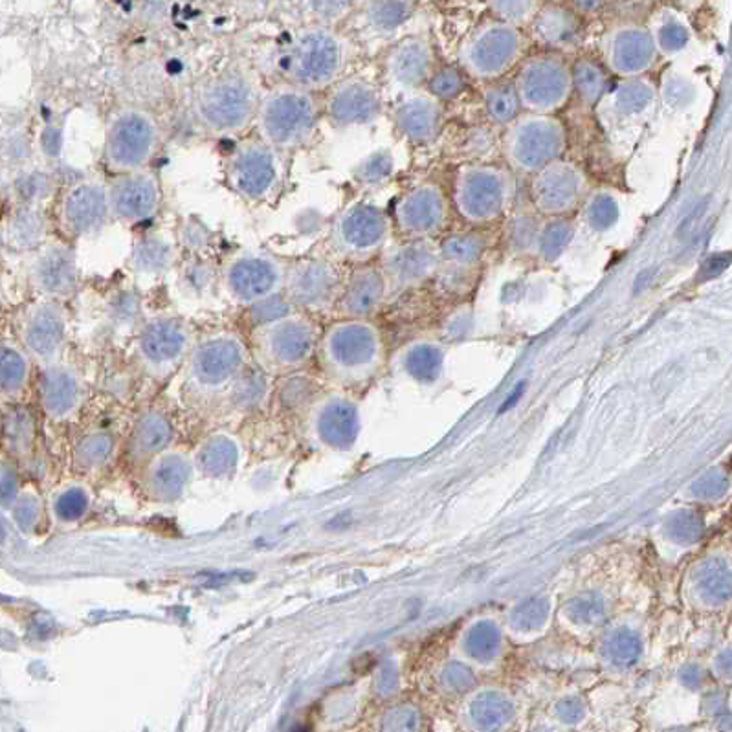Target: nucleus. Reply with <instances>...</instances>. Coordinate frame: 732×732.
<instances>
[{"mask_svg":"<svg viewBox=\"0 0 732 732\" xmlns=\"http://www.w3.org/2000/svg\"><path fill=\"white\" fill-rule=\"evenodd\" d=\"M516 175L492 160L466 162L455 171L452 208L466 226L488 228L514 208Z\"/></svg>","mask_w":732,"mask_h":732,"instance_id":"nucleus-1","label":"nucleus"},{"mask_svg":"<svg viewBox=\"0 0 732 732\" xmlns=\"http://www.w3.org/2000/svg\"><path fill=\"white\" fill-rule=\"evenodd\" d=\"M320 116L322 105L316 92L290 83L268 90L256 112L261 140L278 153H289L311 144Z\"/></svg>","mask_w":732,"mask_h":732,"instance_id":"nucleus-2","label":"nucleus"},{"mask_svg":"<svg viewBox=\"0 0 732 732\" xmlns=\"http://www.w3.org/2000/svg\"><path fill=\"white\" fill-rule=\"evenodd\" d=\"M567 142L566 123L558 114L523 111L501 129L500 153L516 177L529 178L566 155Z\"/></svg>","mask_w":732,"mask_h":732,"instance_id":"nucleus-3","label":"nucleus"},{"mask_svg":"<svg viewBox=\"0 0 732 732\" xmlns=\"http://www.w3.org/2000/svg\"><path fill=\"white\" fill-rule=\"evenodd\" d=\"M527 48L529 35L523 28L490 17L461 41L457 65L477 83L509 78L529 54Z\"/></svg>","mask_w":732,"mask_h":732,"instance_id":"nucleus-4","label":"nucleus"},{"mask_svg":"<svg viewBox=\"0 0 732 732\" xmlns=\"http://www.w3.org/2000/svg\"><path fill=\"white\" fill-rule=\"evenodd\" d=\"M347 59L344 39L327 26H316L294 39L285 57V76L290 85L318 94L344 78Z\"/></svg>","mask_w":732,"mask_h":732,"instance_id":"nucleus-5","label":"nucleus"},{"mask_svg":"<svg viewBox=\"0 0 732 732\" xmlns=\"http://www.w3.org/2000/svg\"><path fill=\"white\" fill-rule=\"evenodd\" d=\"M393 232L388 211L373 202L355 200L334 217L329 244L340 259L362 265L380 257L391 244Z\"/></svg>","mask_w":732,"mask_h":732,"instance_id":"nucleus-6","label":"nucleus"},{"mask_svg":"<svg viewBox=\"0 0 732 732\" xmlns=\"http://www.w3.org/2000/svg\"><path fill=\"white\" fill-rule=\"evenodd\" d=\"M256 87L237 70L210 79L195 98V116L211 134L232 136L241 133L256 116Z\"/></svg>","mask_w":732,"mask_h":732,"instance_id":"nucleus-7","label":"nucleus"},{"mask_svg":"<svg viewBox=\"0 0 732 732\" xmlns=\"http://www.w3.org/2000/svg\"><path fill=\"white\" fill-rule=\"evenodd\" d=\"M160 127L155 116L142 107H122L112 112L105 131L103 160L111 173L145 169L160 147Z\"/></svg>","mask_w":732,"mask_h":732,"instance_id":"nucleus-8","label":"nucleus"},{"mask_svg":"<svg viewBox=\"0 0 732 732\" xmlns=\"http://www.w3.org/2000/svg\"><path fill=\"white\" fill-rule=\"evenodd\" d=\"M514 87L523 111L558 114L573 100L571 63L566 56L536 50L514 70Z\"/></svg>","mask_w":732,"mask_h":732,"instance_id":"nucleus-9","label":"nucleus"},{"mask_svg":"<svg viewBox=\"0 0 732 732\" xmlns=\"http://www.w3.org/2000/svg\"><path fill=\"white\" fill-rule=\"evenodd\" d=\"M591 189L586 169L562 156L529 177V204L542 217H575Z\"/></svg>","mask_w":732,"mask_h":732,"instance_id":"nucleus-10","label":"nucleus"},{"mask_svg":"<svg viewBox=\"0 0 732 732\" xmlns=\"http://www.w3.org/2000/svg\"><path fill=\"white\" fill-rule=\"evenodd\" d=\"M452 200L441 184L422 180L400 193L393 210V228L404 239L437 241L448 228Z\"/></svg>","mask_w":732,"mask_h":732,"instance_id":"nucleus-11","label":"nucleus"},{"mask_svg":"<svg viewBox=\"0 0 732 732\" xmlns=\"http://www.w3.org/2000/svg\"><path fill=\"white\" fill-rule=\"evenodd\" d=\"M439 270L435 283L446 292L472 289L485 265L490 239L485 228L468 226L459 232L443 233L437 239Z\"/></svg>","mask_w":732,"mask_h":732,"instance_id":"nucleus-12","label":"nucleus"},{"mask_svg":"<svg viewBox=\"0 0 732 732\" xmlns=\"http://www.w3.org/2000/svg\"><path fill=\"white\" fill-rule=\"evenodd\" d=\"M230 188L250 202H265L281 184V160L276 149L263 140H246L235 145L226 164Z\"/></svg>","mask_w":732,"mask_h":732,"instance_id":"nucleus-13","label":"nucleus"},{"mask_svg":"<svg viewBox=\"0 0 732 732\" xmlns=\"http://www.w3.org/2000/svg\"><path fill=\"white\" fill-rule=\"evenodd\" d=\"M597 57L613 79L648 76L659 61L646 26L633 21L613 24L600 35Z\"/></svg>","mask_w":732,"mask_h":732,"instance_id":"nucleus-14","label":"nucleus"},{"mask_svg":"<svg viewBox=\"0 0 732 732\" xmlns=\"http://www.w3.org/2000/svg\"><path fill=\"white\" fill-rule=\"evenodd\" d=\"M287 265L267 252H241L222 268V287L233 301L254 305L283 290Z\"/></svg>","mask_w":732,"mask_h":732,"instance_id":"nucleus-15","label":"nucleus"},{"mask_svg":"<svg viewBox=\"0 0 732 732\" xmlns=\"http://www.w3.org/2000/svg\"><path fill=\"white\" fill-rule=\"evenodd\" d=\"M314 327L301 314H285L274 322L257 325L254 347L263 366L289 369L300 366L311 355Z\"/></svg>","mask_w":732,"mask_h":732,"instance_id":"nucleus-16","label":"nucleus"},{"mask_svg":"<svg viewBox=\"0 0 732 732\" xmlns=\"http://www.w3.org/2000/svg\"><path fill=\"white\" fill-rule=\"evenodd\" d=\"M386 111L384 94L373 81L360 76L340 78L327 89L322 112L336 129H360L377 123Z\"/></svg>","mask_w":732,"mask_h":732,"instance_id":"nucleus-17","label":"nucleus"},{"mask_svg":"<svg viewBox=\"0 0 732 732\" xmlns=\"http://www.w3.org/2000/svg\"><path fill=\"white\" fill-rule=\"evenodd\" d=\"M344 276L336 263L323 257H303L285 268L283 294L292 307L322 311L338 301Z\"/></svg>","mask_w":732,"mask_h":732,"instance_id":"nucleus-18","label":"nucleus"},{"mask_svg":"<svg viewBox=\"0 0 732 732\" xmlns=\"http://www.w3.org/2000/svg\"><path fill=\"white\" fill-rule=\"evenodd\" d=\"M389 292H406L430 283L439 270V246L433 239H404L391 243L378 257Z\"/></svg>","mask_w":732,"mask_h":732,"instance_id":"nucleus-19","label":"nucleus"},{"mask_svg":"<svg viewBox=\"0 0 732 732\" xmlns=\"http://www.w3.org/2000/svg\"><path fill=\"white\" fill-rule=\"evenodd\" d=\"M111 219L125 226H140L153 221L162 206V188L155 173L145 167L129 173H116L105 182Z\"/></svg>","mask_w":732,"mask_h":732,"instance_id":"nucleus-20","label":"nucleus"},{"mask_svg":"<svg viewBox=\"0 0 732 732\" xmlns=\"http://www.w3.org/2000/svg\"><path fill=\"white\" fill-rule=\"evenodd\" d=\"M437 67L439 59L430 37L413 34L400 37L389 46L382 63V74L389 89L399 96L411 90L424 89Z\"/></svg>","mask_w":732,"mask_h":732,"instance_id":"nucleus-21","label":"nucleus"},{"mask_svg":"<svg viewBox=\"0 0 732 732\" xmlns=\"http://www.w3.org/2000/svg\"><path fill=\"white\" fill-rule=\"evenodd\" d=\"M391 125L404 142L432 145L443 134L446 109L443 101L433 98L426 89L399 94L389 111Z\"/></svg>","mask_w":732,"mask_h":732,"instance_id":"nucleus-22","label":"nucleus"},{"mask_svg":"<svg viewBox=\"0 0 732 732\" xmlns=\"http://www.w3.org/2000/svg\"><path fill=\"white\" fill-rule=\"evenodd\" d=\"M586 21L567 2L544 0L525 32L538 50L560 56L577 54L586 37Z\"/></svg>","mask_w":732,"mask_h":732,"instance_id":"nucleus-23","label":"nucleus"},{"mask_svg":"<svg viewBox=\"0 0 732 732\" xmlns=\"http://www.w3.org/2000/svg\"><path fill=\"white\" fill-rule=\"evenodd\" d=\"M111 219L107 186L100 180H79L65 191L59 204V221L70 239H87L100 233Z\"/></svg>","mask_w":732,"mask_h":732,"instance_id":"nucleus-24","label":"nucleus"},{"mask_svg":"<svg viewBox=\"0 0 732 732\" xmlns=\"http://www.w3.org/2000/svg\"><path fill=\"white\" fill-rule=\"evenodd\" d=\"M378 333L362 318L336 323L323 338V355L329 366L340 373H356L377 360Z\"/></svg>","mask_w":732,"mask_h":732,"instance_id":"nucleus-25","label":"nucleus"},{"mask_svg":"<svg viewBox=\"0 0 732 732\" xmlns=\"http://www.w3.org/2000/svg\"><path fill=\"white\" fill-rule=\"evenodd\" d=\"M657 103V83L650 76L613 79L597 111L613 127H635L654 114Z\"/></svg>","mask_w":732,"mask_h":732,"instance_id":"nucleus-26","label":"nucleus"},{"mask_svg":"<svg viewBox=\"0 0 732 732\" xmlns=\"http://www.w3.org/2000/svg\"><path fill=\"white\" fill-rule=\"evenodd\" d=\"M28 279L41 298L63 300L78 287V259L67 243H43L35 250Z\"/></svg>","mask_w":732,"mask_h":732,"instance_id":"nucleus-27","label":"nucleus"},{"mask_svg":"<svg viewBox=\"0 0 732 732\" xmlns=\"http://www.w3.org/2000/svg\"><path fill=\"white\" fill-rule=\"evenodd\" d=\"M246 349L235 334L221 333L202 340L191 356V375L208 388L221 386L243 371Z\"/></svg>","mask_w":732,"mask_h":732,"instance_id":"nucleus-28","label":"nucleus"},{"mask_svg":"<svg viewBox=\"0 0 732 732\" xmlns=\"http://www.w3.org/2000/svg\"><path fill=\"white\" fill-rule=\"evenodd\" d=\"M21 334L26 349L39 360H54L67 336V316L59 300L41 298L24 312Z\"/></svg>","mask_w":732,"mask_h":732,"instance_id":"nucleus-29","label":"nucleus"},{"mask_svg":"<svg viewBox=\"0 0 732 732\" xmlns=\"http://www.w3.org/2000/svg\"><path fill=\"white\" fill-rule=\"evenodd\" d=\"M189 340V327L180 318L158 316L145 323L140 333V355L151 369H169L188 353Z\"/></svg>","mask_w":732,"mask_h":732,"instance_id":"nucleus-30","label":"nucleus"},{"mask_svg":"<svg viewBox=\"0 0 732 732\" xmlns=\"http://www.w3.org/2000/svg\"><path fill=\"white\" fill-rule=\"evenodd\" d=\"M389 296L388 281L378 263L371 261L355 265L353 272L344 278L338 305L351 318H366L380 309Z\"/></svg>","mask_w":732,"mask_h":732,"instance_id":"nucleus-31","label":"nucleus"},{"mask_svg":"<svg viewBox=\"0 0 732 732\" xmlns=\"http://www.w3.org/2000/svg\"><path fill=\"white\" fill-rule=\"evenodd\" d=\"M644 26L659 59H676L685 54L694 41L692 23L676 6H657Z\"/></svg>","mask_w":732,"mask_h":732,"instance_id":"nucleus-32","label":"nucleus"},{"mask_svg":"<svg viewBox=\"0 0 732 732\" xmlns=\"http://www.w3.org/2000/svg\"><path fill=\"white\" fill-rule=\"evenodd\" d=\"M571 63L573 98L584 109H597L613 83V76L600 63L599 57L577 56Z\"/></svg>","mask_w":732,"mask_h":732,"instance_id":"nucleus-33","label":"nucleus"},{"mask_svg":"<svg viewBox=\"0 0 732 732\" xmlns=\"http://www.w3.org/2000/svg\"><path fill=\"white\" fill-rule=\"evenodd\" d=\"M578 224L575 217H542L534 239L531 259L542 265L560 261L575 239Z\"/></svg>","mask_w":732,"mask_h":732,"instance_id":"nucleus-34","label":"nucleus"},{"mask_svg":"<svg viewBox=\"0 0 732 732\" xmlns=\"http://www.w3.org/2000/svg\"><path fill=\"white\" fill-rule=\"evenodd\" d=\"M622 217V202L610 188H593L575 213L577 224L593 235L611 232Z\"/></svg>","mask_w":732,"mask_h":732,"instance_id":"nucleus-35","label":"nucleus"},{"mask_svg":"<svg viewBox=\"0 0 732 732\" xmlns=\"http://www.w3.org/2000/svg\"><path fill=\"white\" fill-rule=\"evenodd\" d=\"M4 243L15 250H37L45 243L46 217L37 204H24L13 211L6 222Z\"/></svg>","mask_w":732,"mask_h":732,"instance_id":"nucleus-36","label":"nucleus"},{"mask_svg":"<svg viewBox=\"0 0 732 732\" xmlns=\"http://www.w3.org/2000/svg\"><path fill=\"white\" fill-rule=\"evenodd\" d=\"M481 105L487 116L488 125L494 129H503L522 114V103L514 87V81L509 78L496 79L481 83Z\"/></svg>","mask_w":732,"mask_h":732,"instance_id":"nucleus-37","label":"nucleus"},{"mask_svg":"<svg viewBox=\"0 0 732 732\" xmlns=\"http://www.w3.org/2000/svg\"><path fill=\"white\" fill-rule=\"evenodd\" d=\"M175 261V244L164 233H145L133 250V265L142 278H160Z\"/></svg>","mask_w":732,"mask_h":732,"instance_id":"nucleus-38","label":"nucleus"},{"mask_svg":"<svg viewBox=\"0 0 732 732\" xmlns=\"http://www.w3.org/2000/svg\"><path fill=\"white\" fill-rule=\"evenodd\" d=\"M540 219L542 215H538L531 204L512 208L507 213V217L503 219V246L512 257L531 259Z\"/></svg>","mask_w":732,"mask_h":732,"instance_id":"nucleus-39","label":"nucleus"},{"mask_svg":"<svg viewBox=\"0 0 732 732\" xmlns=\"http://www.w3.org/2000/svg\"><path fill=\"white\" fill-rule=\"evenodd\" d=\"M413 13V0H369L364 21L371 34L393 37L410 23Z\"/></svg>","mask_w":732,"mask_h":732,"instance_id":"nucleus-40","label":"nucleus"},{"mask_svg":"<svg viewBox=\"0 0 732 732\" xmlns=\"http://www.w3.org/2000/svg\"><path fill=\"white\" fill-rule=\"evenodd\" d=\"M43 399L46 408L54 413H65L78 400V382L65 367H52L43 378Z\"/></svg>","mask_w":732,"mask_h":732,"instance_id":"nucleus-41","label":"nucleus"},{"mask_svg":"<svg viewBox=\"0 0 732 732\" xmlns=\"http://www.w3.org/2000/svg\"><path fill=\"white\" fill-rule=\"evenodd\" d=\"M472 79L466 76L465 70L455 65H439L435 68L432 78L428 79L426 87L433 98L443 101L444 105L450 101L459 100L465 94Z\"/></svg>","mask_w":732,"mask_h":732,"instance_id":"nucleus-42","label":"nucleus"},{"mask_svg":"<svg viewBox=\"0 0 732 732\" xmlns=\"http://www.w3.org/2000/svg\"><path fill=\"white\" fill-rule=\"evenodd\" d=\"M542 2L544 0H487V8L492 19L525 30Z\"/></svg>","mask_w":732,"mask_h":732,"instance_id":"nucleus-43","label":"nucleus"},{"mask_svg":"<svg viewBox=\"0 0 732 732\" xmlns=\"http://www.w3.org/2000/svg\"><path fill=\"white\" fill-rule=\"evenodd\" d=\"M28 377V358L19 347L0 344V389H19Z\"/></svg>","mask_w":732,"mask_h":732,"instance_id":"nucleus-44","label":"nucleus"},{"mask_svg":"<svg viewBox=\"0 0 732 732\" xmlns=\"http://www.w3.org/2000/svg\"><path fill=\"white\" fill-rule=\"evenodd\" d=\"M395 160L389 151H375L366 156L355 169V178L362 186H380L393 177Z\"/></svg>","mask_w":732,"mask_h":732,"instance_id":"nucleus-45","label":"nucleus"},{"mask_svg":"<svg viewBox=\"0 0 732 732\" xmlns=\"http://www.w3.org/2000/svg\"><path fill=\"white\" fill-rule=\"evenodd\" d=\"M188 479V465L178 459L169 457L156 466L153 472V485L160 494H175Z\"/></svg>","mask_w":732,"mask_h":732,"instance_id":"nucleus-46","label":"nucleus"},{"mask_svg":"<svg viewBox=\"0 0 732 732\" xmlns=\"http://www.w3.org/2000/svg\"><path fill=\"white\" fill-rule=\"evenodd\" d=\"M657 94H659V100H665L668 107L672 109H681L688 103H692V96H694V87L688 79L683 76H668L663 79L661 85H657Z\"/></svg>","mask_w":732,"mask_h":732,"instance_id":"nucleus-47","label":"nucleus"},{"mask_svg":"<svg viewBox=\"0 0 732 732\" xmlns=\"http://www.w3.org/2000/svg\"><path fill=\"white\" fill-rule=\"evenodd\" d=\"M15 191L24 204H37L50 191V178L45 171H24L15 182Z\"/></svg>","mask_w":732,"mask_h":732,"instance_id":"nucleus-48","label":"nucleus"},{"mask_svg":"<svg viewBox=\"0 0 732 732\" xmlns=\"http://www.w3.org/2000/svg\"><path fill=\"white\" fill-rule=\"evenodd\" d=\"M169 435H171L169 424L162 417H149L138 430V443L144 450L153 452L166 444Z\"/></svg>","mask_w":732,"mask_h":732,"instance_id":"nucleus-49","label":"nucleus"},{"mask_svg":"<svg viewBox=\"0 0 732 732\" xmlns=\"http://www.w3.org/2000/svg\"><path fill=\"white\" fill-rule=\"evenodd\" d=\"M233 459H235V454H233L232 446L217 441L206 448V452L200 457V463H204V466L213 474H222L233 465Z\"/></svg>","mask_w":732,"mask_h":732,"instance_id":"nucleus-50","label":"nucleus"},{"mask_svg":"<svg viewBox=\"0 0 732 732\" xmlns=\"http://www.w3.org/2000/svg\"><path fill=\"white\" fill-rule=\"evenodd\" d=\"M213 276H215V270H213L210 263L195 261V263L186 265V268H184L182 281H184L186 289L189 287L193 292H204L210 287Z\"/></svg>","mask_w":732,"mask_h":732,"instance_id":"nucleus-51","label":"nucleus"},{"mask_svg":"<svg viewBox=\"0 0 732 732\" xmlns=\"http://www.w3.org/2000/svg\"><path fill=\"white\" fill-rule=\"evenodd\" d=\"M355 4L356 0H311L312 12L322 21H338Z\"/></svg>","mask_w":732,"mask_h":732,"instance_id":"nucleus-52","label":"nucleus"},{"mask_svg":"<svg viewBox=\"0 0 732 732\" xmlns=\"http://www.w3.org/2000/svg\"><path fill=\"white\" fill-rule=\"evenodd\" d=\"M85 509H87V498H85V494H83V492H79V490H70V492H67V494L59 500V503H57V512H59V516H61V518H65V520H74V518H79Z\"/></svg>","mask_w":732,"mask_h":732,"instance_id":"nucleus-53","label":"nucleus"},{"mask_svg":"<svg viewBox=\"0 0 732 732\" xmlns=\"http://www.w3.org/2000/svg\"><path fill=\"white\" fill-rule=\"evenodd\" d=\"M567 4L586 21L589 17H597L608 6V0H567Z\"/></svg>","mask_w":732,"mask_h":732,"instance_id":"nucleus-54","label":"nucleus"},{"mask_svg":"<svg viewBox=\"0 0 732 732\" xmlns=\"http://www.w3.org/2000/svg\"><path fill=\"white\" fill-rule=\"evenodd\" d=\"M184 235H186L184 243H186V248H189V250H202V248H206V243H208V232H206L200 224H195V226H186Z\"/></svg>","mask_w":732,"mask_h":732,"instance_id":"nucleus-55","label":"nucleus"},{"mask_svg":"<svg viewBox=\"0 0 732 732\" xmlns=\"http://www.w3.org/2000/svg\"><path fill=\"white\" fill-rule=\"evenodd\" d=\"M26 153H28V145L19 136H13L8 140V144L4 145V155L8 156L10 162H17V164L23 162Z\"/></svg>","mask_w":732,"mask_h":732,"instance_id":"nucleus-56","label":"nucleus"},{"mask_svg":"<svg viewBox=\"0 0 732 732\" xmlns=\"http://www.w3.org/2000/svg\"><path fill=\"white\" fill-rule=\"evenodd\" d=\"M107 452H109V439H105V437H94L87 444V459L89 461H98Z\"/></svg>","mask_w":732,"mask_h":732,"instance_id":"nucleus-57","label":"nucleus"},{"mask_svg":"<svg viewBox=\"0 0 732 732\" xmlns=\"http://www.w3.org/2000/svg\"><path fill=\"white\" fill-rule=\"evenodd\" d=\"M4 233L0 230V254H2V248H4Z\"/></svg>","mask_w":732,"mask_h":732,"instance_id":"nucleus-58","label":"nucleus"},{"mask_svg":"<svg viewBox=\"0 0 732 732\" xmlns=\"http://www.w3.org/2000/svg\"><path fill=\"white\" fill-rule=\"evenodd\" d=\"M0 191H2V182H0Z\"/></svg>","mask_w":732,"mask_h":732,"instance_id":"nucleus-59","label":"nucleus"}]
</instances>
